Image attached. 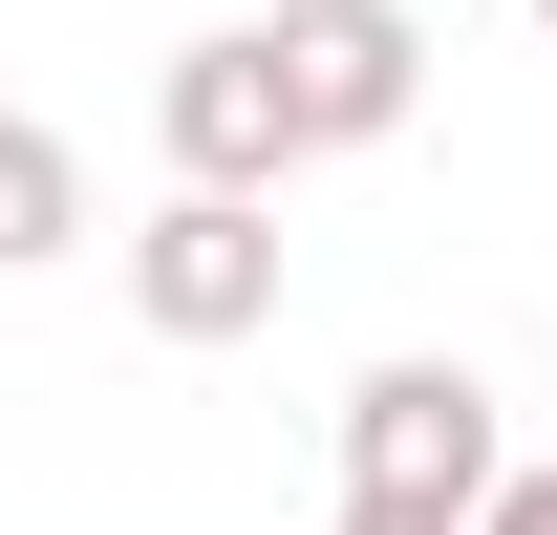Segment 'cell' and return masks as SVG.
<instances>
[{
    "label": "cell",
    "mask_w": 557,
    "mask_h": 535,
    "mask_svg": "<svg viewBox=\"0 0 557 535\" xmlns=\"http://www.w3.org/2000/svg\"><path fill=\"white\" fill-rule=\"evenodd\" d=\"M108 214H86V150L44 129V108H0V278H44V258H86Z\"/></svg>",
    "instance_id": "obj_5"
},
{
    "label": "cell",
    "mask_w": 557,
    "mask_h": 535,
    "mask_svg": "<svg viewBox=\"0 0 557 535\" xmlns=\"http://www.w3.org/2000/svg\"><path fill=\"white\" fill-rule=\"evenodd\" d=\"M472 535H557V450H536V471H493V493H472Z\"/></svg>",
    "instance_id": "obj_6"
},
{
    "label": "cell",
    "mask_w": 557,
    "mask_h": 535,
    "mask_svg": "<svg viewBox=\"0 0 557 535\" xmlns=\"http://www.w3.org/2000/svg\"><path fill=\"white\" fill-rule=\"evenodd\" d=\"M150 150L214 172V194H278V172H300V108H278V43H258V22H214V43L150 65Z\"/></svg>",
    "instance_id": "obj_4"
},
{
    "label": "cell",
    "mask_w": 557,
    "mask_h": 535,
    "mask_svg": "<svg viewBox=\"0 0 557 535\" xmlns=\"http://www.w3.org/2000/svg\"><path fill=\"white\" fill-rule=\"evenodd\" d=\"M344 535H472V514H364V493H344Z\"/></svg>",
    "instance_id": "obj_7"
},
{
    "label": "cell",
    "mask_w": 557,
    "mask_h": 535,
    "mask_svg": "<svg viewBox=\"0 0 557 535\" xmlns=\"http://www.w3.org/2000/svg\"><path fill=\"white\" fill-rule=\"evenodd\" d=\"M258 43H278V108H300V172L322 150H408V108H429V22L408 0H278Z\"/></svg>",
    "instance_id": "obj_3"
},
{
    "label": "cell",
    "mask_w": 557,
    "mask_h": 535,
    "mask_svg": "<svg viewBox=\"0 0 557 535\" xmlns=\"http://www.w3.org/2000/svg\"><path fill=\"white\" fill-rule=\"evenodd\" d=\"M129 322H150V343H258V322H278V194L172 172V194L129 214Z\"/></svg>",
    "instance_id": "obj_2"
},
{
    "label": "cell",
    "mask_w": 557,
    "mask_h": 535,
    "mask_svg": "<svg viewBox=\"0 0 557 535\" xmlns=\"http://www.w3.org/2000/svg\"><path fill=\"white\" fill-rule=\"evenodd\" d=\"M493 471H515V428H493V386L450 364V343H408V364L344 386V493L364 514H472Z\"/></svg>",
    "instance_id": "obj_1"
},
{
    "label": "cell",
    "mask_w": 557,
    "mask_h": 535,
    "mask_svg": "<svg viewBox=\"0 0 557 535\" xmlns=\"http://www.w3.org/2000/svg\"><path fill=\"white\" fill-rule=\"evenodd\" d=\"M536 43H557V0H536Z\"/></svg>",
    "instance_id": "obj_8"
}]
</instances>
